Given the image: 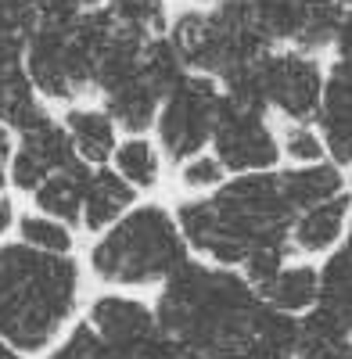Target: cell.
Instances as JSON below:
<instances>
[{"label":"cell","instance_id":"f1b7e54d","mask_svg":"<svg viewBox=\"0 0 352 359\" xmlns=\"http://www.w3.org/2000/svg\"><path fill=\"white\" fill-rule=\"evenodd\" d=\"M126 359H187V348L176 341V338H169L165 331H158L155 338H148L140 348H133Z\"/></svg>","mask_w":352,"mask_h":359},{"label":"cell","instance_id":"ffe728a7","mask_svg":"<svg viewBox=\"0 0 352 359\" xmlns=\"http://www.w3.org/2000/svg\"><path fill=\"white\" fill-rule=\"evenodd\" d=\"M111 169L119 172L137 194L155 191L162 184L165 155H162L155 137H123L119 147H115V155H111Z\"/></svg>","mask_w":352,"mask_h":359},{"label":"cell","instance_id":"d6986e66","mask_svg":"<svg viewBox=\"0 0 352 359\" xmlns=\"http://www.w3.org/2000/svg\"><path fill=\"white\" fill-rule=\"evenodd\" d=\"M245 359H299V316L262 302L248 331Z\"/></svg>","mask_w":352,"mask_h":359},{"label":"cell","instance_id":"4316f807","mask_svg":"<svg viewBox=\"0 0 352 359\" xmlns=\"http://www.w3.org/2000/svg\"><path fill=\"white\" fill-rule=\"evenodd\" d=\"M47 359H123V355L115 352L86 320H79L62 334V341L47 352Z\"/></svg>","mask_w":352,"mask_h":359},{"label":"cell","instance_id":"6da1fadb","mask_svg":"<svg viewBox=\"0 0 352 359\" xmlns=\"http://www.w3.org/2000/svg\"><path fill=\"white\" fill-rule=\"evenodd\" d=\"M295 216L299 208L287 198L280 169L230 176L219 191L176 205L191 255L230 269H241L259 252L291 248Z\"/></svg>","mask_w":352,"mask_h":359},{"label":"cell","instance_id":"8d00e7d4","mask_svg":"<svg viewBox=\"0 0 352 359\" xmlns=\"http://www.w3.org/2000/svg\"><path fill=\"white\" fill-rule=\"evenodd\" d=\"M345 241H348V245H352V223H348V233H345Z\"/></svg>","mask_w":352,"mask_h":359},{"label":"cell","instance_id":"83f0119b","mask_svg":"<svg viewBox=\"0 0 352 359\" xmlns=\"http://www.w3.org/2000/svg\"><path fill=\"white\" fill-rule=\"evenodd\" d=\"M104 8V0H40V18L47 22H76L86 11Z\"/></svg>","mask_w":352,"mask_h":359},{"label":"cell","instance_id":"603a6c76","mask_svg":"<svg viewBox=\"0 0 352 359\" xmlns=\"http://www.w3.org/2000/svg\"><path fill=\"white\" fill-rule=\"evenodd\" d=\"M104 11L119 22L130 33L144 36V40H155L169 33V8L165 0H104Z\"/></svg>","mask_w":352,"mask_h":359},{"label":"cell","instance_id":"cb8c5ba5","mask_svg":"<svg viewBox=\"0 0 352 359\" xmlns=\"http://www.w3.org/2000/svg\"><path fill=\"white\" fill-rule=\"evenodd\" d=\"M18 237H22V245L47 252V255H72V248H76L72 226L62 219H50L43 212H25L18 219Z\"/></svg>","mask_w":352,"mask_h":359},{"label":"cell","instance_id":"9c48e42d","mask_svg":"<svg viewBox=\"0 0 352 359\" xmlns=\"http://www.w3.org/2000/svg\"><path fill=\"white\" fill-rule=\"evenodd\" d=\"M209 151L226 165L230 176L273 172L284 165L280 137H277V126L270 123V111L245 104V101H233L226 94H223L219 123H216Z\"/></svg>","mask_w":352,"mask_h":359},{"label":"cell","instance_id":"d590c367","mask_svg":"<svg viewBox=\"0 0 352 359\" xmlns=\"http://www.w3.org/2000/svg\"><path fill=\"white\" fill-rule=\"evenodd\" d=\"M345 187H348V194H352V165L345 169Z\"/></svg>","mask_w":352,"mask_h":359},{"label":"cell","instance_id":"8fae6325","mask_svg":"<svg viewBox=\"0 0 352 359\" xmlns=\"http://www.w3.org/2000/svg\"><path fill=\"white\" fill-rule=\"evenodd\" d=\"M86 323H90L123 359L162 331L158 316H155V302H148V298H140L133 291L97 294L94 302L86 306Z\"/></svg>","mask_w":352,"mask_h":359},{"label":"cell","instance_id":"3957f363","mask_svg":"<svg viewBox=\"0 0 352 359\" xmlns=\"http://www.w3.org/2000/svg\"><path fill=\"white\" fill-rule=\"evenodd\" d=\"M83 269L72 255L0 245V338L33 355L62 341L79 309Z\"/></svg>","mask_w":352,"mask_h":359},{"label":"cell","instance_id":"ac0fdd59","mask_svg":"<svg viewBox=\"0 0 352 359\" xmlns=\"http://www.w3.org/2000/svg\"><path fill=\"white\" fill-rule=\"evenodd\" d=\"M90 172H94V165L76 162L72 169H62V172H54L50 180H43V184L33 191L36 212H43L50 219H62L69 226H79L83 223V201H86Z\"/></svg>","mask_w":352,"mask_h":359},{"label":"cell","instance_id":"7a4b0ae2","mask_svg":"<svg viewBox=\"0 0 352 359\" xmlns=\"http://www.w3.org/2000/svg\"><path fill=\"white\" fill-rule=\"evenodd\" d=\"M259 306L262 294L245 280L241 269L191 255L158 287L155 316L162 331L187 352L245 359L248 331Z\"/></svg>","mask_w":352,"mask_h":359},{"label":"cell","instance_id":"7402d4cb","mask_svg":"<svg viewBox=\"0 0 352 359\" xmlns=\"http://www.w3.org/2000/svg\"><path fill=\"white\" fill-rule=\"evenodd\" d=\"M299 359H352V334L316 306L299 316Z\"/></svg>","mask_w":352,"mask_h":359},{"label":"cell","instance_id":"e0dca14e","mask_svg":"<svg viewBox=\"0 0 352 359\" xmlns=\"http://www.w3.org/2000/svg\"><path fill=\"white\" fill-rule=\"evenodd\" d=\"M259 294L262 302H270L287 316H306L320 306V262L291 259L266 287H259Z\"/></svg>","mask_w":352,"mask_h":359},{"label":"cell","instance_id":"9a60e30c","mask_svg":"<svg viewBox=\"0 0 352 359\" xmlns=\"http://www.w3.org/2000/svg\"><path fill=\"white\" fill-rule=\"evenodd\" d=\"M62 126L72 137V147L79 162L86 165H111V155L119 147V126L111 123V115L97 104H72L62 118Z\"/></svg>","mask_w":352,"mask_h":359},{"label":"cell","instance_id":"2e32d148","mask_svg":"<svg viewBox=\"0 0 352 359\" xmlns=\"http://www.w3.org/2000/svg\"><path fill=\"white\" fill-rule=\"evenodd\" d=\"M137 205V191L115 172L111 165H97L86 184V201H83V230L104 233L108 226L119 223L130 208Z\"/></svg>","mask_w":352,"mask_h":359},{"label":"cell","instance_id":"d4e9b609","mask_svg":"<svg viewBox=\"0 0 352 359\" xmlns=\"http://www.w3.org/2000/svg\"><path fill=\"white\" fill-rule=\"evenodd\" d=\"M280 158L287 165H320L327 158V144L313 123H280Z\"/></svg>","mask_w":352,"mask_h":359},{"label":"cell","instance_id":"5bb4252c","mask_svg":"<svg viewBox=\"0 0 352 359\" xmlns=\"http://www.w3.org/2000/svg\"><path fill=\"white\" fill-rule=\"evenodd\" d=\"M162 101H165V94L151 83V76L144 69L101 94V108L111 115V123L126 137H148L158 123Z\"/></svg>","mask_w":352,"mask_h":359},{"label":"cell","instance_id":"7c38bea8","mask_svg":"<svg viewBox=\"0 0 352 359\" xmlns=\"http://www.w3.org/2000/svg\"><path fill=\"white\" fill-rule=\"evenodd\" d=\"M348 223H352V194L348 191L306 208L291 223V255L309 259V262H324L334 248H341Z\"/></svg>","mask_w":352,"mask_h":359},{"label":"cell","instance_id":"1f68e13d","mask_svg":"<svg viewBox=\"0 0 352 359\" xmlns=\"http://www.w3.org/2000/svg\"><path fill=\"white\" fill-rule=\"evenodd\" d=\"M0 359H25V352H18L11 341H4V338H0Z\"/></svg>","mask_w":352,"mask_h":359},{"label":"cell","instance_id":"4dcf8cb0","mask_svg":"<svg viewBox=\"0 0 352 359\" xmlns=\"http://www.w3.org/2000/svg\"><path fill=\"white\" fill-rule=\"evenodd\" d=\"M18 226V216H15V201L8 194H0V241H4V233Z\"/></svg>","mask_w":352,"mask_h":359},{"label":"cell","instance_id":"52a82bcc","mask_svg":"<svg viewBox=\"0 0 352 359\" xmlns=\"http://www.w3.org/2000/svg\"><path fill=\"white\" fill-rule=\"evenodd\" d=\"M327 65L320 54L295 50V47H273L255 62V83L262 104L280 123H316L320 97H324Z\"/></svg>","mask_w":352,"mask_h":359},{"label":"cell","instance_id":"f546056e","mask_svg":"<svg viewBox=\"0 0 352 359\" xmlns=\"http://www.w3.org/2000/svg\"><path fill=\"white\" fill-rule=\"evenodd\" d=\"M338 62H348L352 65V8L341 11V22H338V33H334V43H331Z\"/></svg>","mask_w":352,"mask_h":359},{"label":"cell","instance_id":"ba28073f","mask_svg":"<svg viewBox=\"0 0 352 359\" xmlns=\"http://www.w3.org/2000/svg\"><path fill=\"white\" fill-rule=\"evenodd\" d=\"M248 25L266 47H295V50H331L341 4L338 0H238Z\"/></svg>","mask_w":352,"mask_h":359},{"label":"cell","instance_id":"44dd1931","mask_svg":"<svg viewBox=\"0 0 352 359\" xmlns=\"http://www.w3.org/2000/svg\"><path fill=\"white\" fill-rule=\"evenodd\" d=\"M280 176H284V187H287V198L291 205L306 212V208L327 201L345 187V169H338L334 162H320V165H280Z\"/></svg>","mask_w":352,"mask_h":359},{"label":"cell","instance_id":"e575fe53","mask_svg":"<svg viewBox=\"0 0 352 359\" xmlns=\"http://www.w3.org/2000/svg\"><path fill=\"white\" fill-rule=\"evenodd\" d=\"M4 184H8V162H0V191H4Z\"/></svg>","mask_w":352,"mask_h":359},{"label":"cell","instance_id":"277c9868","mask_svg":"<svg viewBox=\"0 0 352 359\" xmlns=\"http://www.w3.org/2000/svg\"><path fill=\"white\" fill-rule=\"evenodd\" d=\"M90 273L115 291L162 287L191 259L176 208L162 201H137L130 212L97 233L90 245Z\"/></svg>","mask_w":352,"mask_h":359},{"label":"cell","instance_id":"8992f818","mask_svg":"<svg viewBox=\"0 0 352 359\" xmlns=\"http://www.w3.org/2000/svg\"><path fill=\"white\" fill-rule=\"evenodd\" d=\"M219 108H223V86L212 76L191 72L172 94H165L155 123V140L165 162L180 165L201 151H209L219 123Z\"/></svg>","mask_w":352,"mask_h":359},{"label":"cell","instance_id":"5b68a950","mask_svg":"<svg viewBox=\"0 0 352 359\" xmlns=\"http://www.w3.org/2000/svg\"><path fill=\"white\" fill-rule=\"evenodd\" d=\"M169 43L180 50L184 65L198 76H212L216 83L252 69L262 54H270L248 25L238 0H223L216 8H184L169 22Z\"/></svg>","mask_w":352,"mask_h":359},{"label":"cell","instance_id":"30bf717a","mask_svg":"<svg viewBox=\"0 0 352 359\" xmlns=\"http://www.w3.org/2000/svg\"><path fill=\"white\" fill-rule=\"evenodd\" d=\"M76 162H79V155L72 147L69 130L57 123V118L47 115V118H40L36 126H29V130L18 133L11 162H8V180L18 191L33 194L43 180H50L54 172H62V169H72Z\"/></svg>","mask_w":352,"mask_h":359},{"label":"cell","instance_id":"836d02e7","mask_svg":"<svg viewBox=\"0 0 352 359\" xmlns=\"http://www.w3.org/2000/svg\"><path fill=\"white\" fill-rule=\"evenodd\" d=\"M187 359H226V355H209V352H187Z\"/></svg>","mask_w":352,"mask_h":359},{"label":"cell","instance_id":"4fadbf2b","mask_svg":"<svg viewBox=\"0 0 352 359\" xmlns=\"http://www.w3.org/2000/svg\"><path fill=\"white\" fill-rule=\"evenodd\" d=\"M313 126L327 144V158L338 169H348L352 165V65L348 62L334 57L327 65L324 97H320V111Z\"/></svg>","mask_w":352,"mask_h":359},{"label":"cell","instance_id":"d6a6232c","mask_svg":"<svg viewBox=\"0 0 352 359\" xmlns=\"http://www.w3.org/2000/svg\"><path fill=\"white\" fill-rule=\"evenodd\" d=\"M216 4H223V0H191V8H216Z\"/></svg>","mask_w":352,"mask_h":359},{"label":"cell","instance_id":"484cf974","mask_svg":"<svg viewBox=\"0 0 352 359\" xmlns=\"http://www.w3.org/2000/svg\"><path fill=\"white\" fill-rule=\"evenodd\" d=\"M226 180H230V172H226V165H223L212 151H201V155H194V158H187V162L176 165V184H180L191 198H201V194L219 191Z\"/></svg>","mask_w":352,"mask_h":359}]
</instances>
